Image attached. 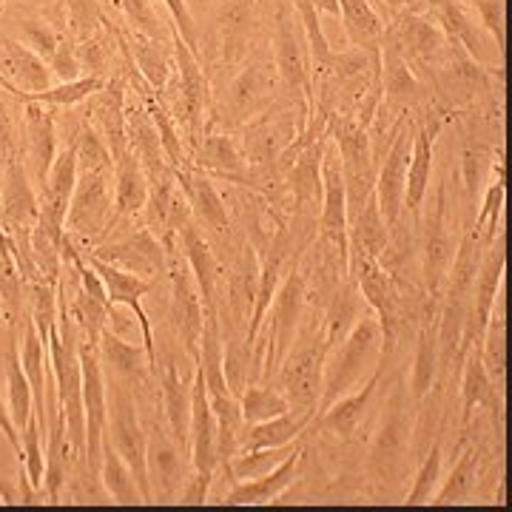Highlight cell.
I'll list each match as a JSON object with an SVG mask.
<instances>
[{"label": "cell", "mask_w": 512, "mask_h": 512, "mask_svg": "<svg viewBox=\"0 0 512 512\" xmlns=\"http://www.w3.org/2000/svg\"><path fill=\"white\" fill-rule=\"evenodd\" d=\"M49 69H52V77H57L60 83H69V80L83 77V63H80V52H77V40L69 32L60 40L55 57L49 60Z\"/></svg>", "instance_id": "obj_46"}, {"label": "cell", "mask_w": 512, "mask_h": 512, "mask_svg": "<svg viewBox=\"0 0 512 512\" xmlns=\"http://www.w3.org/2000/svg\"><path fill=\"white\" fill-rule=\"evenodd\" d=\"M114 220V163L77 174L69 217H66V237L74 245L89 251L109 237Z\"/></svg>", "instance_id": "obj_7"}, {"label": "cell", "mask_w": 512, "mask_h": 512, "mask_svg": "<svg viewBox=\"0 0 512 512\" xmlns=\"http://www.w3.org/2000/svg\"><path fill=\"white\" fill-rule=\"evenodd\" d=\"M63 23H66V32L77 43H83L97 35L109 23V18L100 0H63Z\"/></svg>", "instance_id": "obj_39"}, {"label": "cell", "mask_w": 512, "mask_h": 512, "mask_svg": "<svg viewBox=\"0 0 512 512\" xmlns=\"http://www.w3.org/2000/svg\"><path fill=\"white\" fill-rule=\"evenodd\" d=\"M308 126V111L279 100L237 131L248 168H271Z\"/></svg>", "instance_id": "obj_10"}, {"label": "cell", "mask_w": 512, "mask_h": 512, "mask_svg": "<svg viewBox=\"0 0 512 512\" xmlns=\"http://www.w3.org/2000/svg\"><path fill=\"white\" fill-rule=\"evenodd\" d=\"M43 427L32 413V419L26 421V427L20 430V444H23V461L20 470L26 473L29 484L35 490H43V478H46V456H43Z\"/></svg>", "instance_id": "obj_41"}, {"label": "cell", "mask_w": 512, "mask_h": 512, "mask_svg": "<svg viewBox=\"0 0 512 512\" xmlns=\"http://www.w3.org/2000/svg\"><path fill=\"white\" fill-rule=\"evenodd\" d=\"M305 450L308 444L296 447L291 456L285 458L282 464H276L271 473L259 478H248V481H237L231 484V490L225 493V504L234 507H248V504H276V498L291 487L293 481H299L302 464H305Z\"/></svg>", "instance_id": "obj_23"}, {"label": "cell", "mask_w": 512, "mask_h": 512, "mask_svg": "<svg viewBox=\"0 0 512 512\" xmlns=\"http://www.w3.org/2000/svg\"><path fill=\"white\" fill-rule=\"evenodd\" d=\"M456 245L458 234H453V220H450V183H439L436 200L430 202L424 220L419 222L421 288L430 299H441L456 256Z\"/></svg>", "instance_id": "obj_9"}, {"label": "cell", "mask_w": 512, "mask_h": 512, "mask_svg": "<svg viewBox=\"0 0 512 512\" xmlns=\"http://www.w3.org/2000/svg\"><path fill=\"white\" fill-rule=\"evenodd\" d=\"M188 6H191V12H208V9H214V0H188Z\"/></svg>", "instance_id": "obj_50"}, {"label": "cell", "mask_w": 512, "mask_h": 512, "mask_svg": "<svg viewBox=\"0 0 512 512\" xmlns=\"http://www.w3.org/2000/svg\"><path fill=\"white\" fill-rule=\"evenodd\" d=\"M117 29H120V26H117ZM120 37H123V46H126L128 57H131L134 69L140 72V77H143L157 94L163 92L168 77L177 69L171 37H168V40H151V37L128 35L123 29H120Z\"/></svg>", "instance_id": "obj_26"}, {"label": "cell", "mask_w": 512, "mask_h": 512, "mask_svg": "<svg viewBox=\"0 0 512 512\" xmlns=\"http://www.w3.org/2000/svg\"><path fill=\"white\" fill-rule=\"evenodd\" d=\"M473 15L478 18V23L484 26V32L493 37L495 49L504 55V43H507V35H504V0H461Z\"/></svg>", "instance_id": "obj_44"}, {"label": "cell", "mask_w": 512, "mask_h": 512, "mask_svg": "<svg viewBox=\"0 0 512 512\" xmlns=\"http://www.w3.org/2000/svg\"><path fill=\"white\" fill-rule=\"evenodd\" d=\"M100 481L109 493L111 504H146L131 467L106 441V436H103V456H100Z\"/></svg>", "instance_id": "obj_35"}, {"label": "cell", "mask_w": 512, "mask_h": 512, "mask_svg": "<svg viewBox=\"0 0 512 512\" xmlns=\"http://www.w3.org/2000/svg\"><path fill=\"white\" fill-rule=\"evenodd\" d=\"M279 100H282V83H279L274 55L256 46L231 72V77L222 80L220 92H214L205 131L237 134L248 120H254L256 114L271 109Z\"/></svg>", "instance_id": "obj_1"}, {"label": "cell", "mask_w": 512, "mask_h": 512, "mask_svg": "<svg viewBox=\"0 0 512 512\" xmlns=\"http://www.w3.org/2000/svg\"><path fill=\"white\" fill-rule=\"evenodd\" d=\"M316 416L311 413H296L288 410L282 416H274L268 421H256V424H245L242 433H239V447L237 453H248V450H265V447H285L296 441L305 427L311 424Z\"/></svg>", "instance_id": "obj_28"}, {"label": "cell", "mask_w": 512, "mask_h": 512, "mask_svg": "<svg viewBox=\"0 0 512 512\" xmlns=\"http://www.w3.org/2000/svg\"><path fill=\"white\" fill-rule=\"evenodd\" d=\"M265 0H214V57L217 69L231 74L259 46Z\"/></svg>", "instance_id": "obj_13"}, {"label": "cell", "mask_w": 512, "mask_h": 512, "mask_svg": "<svg viewBox=\"0 0 512 512\" xmlns=\"http://www.w3.org/2000/svg\"><path fill=\"white\" fill-rule=\"evenodd\" d=\"M325 353L328 342L322 333V313L308 311L305 325L299 328L291 350L276 367L271 382L279 387L285 402L296 413L316 416L319 396H322V373H325Z\"/></svg>", "instance_id": "obj_3"}, {"label": "cell", "mask_w": 512, "mask_h": 512, "mask_svg": "<svg viewBox=\"0 0 512 512\" xmlns=\"http://www.w3.org/2000/svg\"><path fill=\"white\" fill-rule=\"evenodd\" d=\"M0 433H3V439L12 444V450H15L18 461H23V444H20V433H18V427H15V421H12L9 404L3 402V399H0Z\"/></svg>", "instance_id": "obj_48"}, {"label": "cell", "mask_w": 512, "mask_h": 512, "mask_svg": "<svg viewBox=\"0 0 512 512\" xmlns=\"http://www.w3.org/2000/svg\"><path fill=\"white\" fill-rule=\"evenodd\" d=\"M384 373H387V367L379 362V367L370 373L365 384H359L356 390H350L348 396L336 399L322 413H316V419L311 421L313 433H322V436L339 441V444H353V441L362 439L367 416H370V404L382 387Z\"/></svg>", "instance_id": "obj_16"}, {"label": "cell", "mask_w": 512, "mask_h": 512, "mask_svg": "<svg viewBox=\"0 0 512 512\" xmlns=\"http://www.w3.org/2000/svg\"><path fill=\"white\" fill-rule=\"evenodd\" d=\"M20 143H23V120L0 97V157L3 160L20 157Z\"/></svg>", "instance_id": "obj_47"}, {"label": "cell", "mask_w": 512, "mask_h": 512, "mask_svg": "<svg viewBox=\"0 0 512 512\" xmlns=\"http://www.w3.org/2000/svg\"><path fill=\"white\" fill-rule=\"evenodd\" d=\"M3 362H6V384H9V413H12V421H15L20 433L26 427V421L32 419V413H35V399H32V384L26 379L23 362H20L18 333H9Z\"/></svg>", "instance_id": "obj_34"}, {"label": "cell", "mask_w": 512, "mask_h": 512, "mask_svg": "<svg viewBox=\"0 0 512 512\" xmlns=\"http://www.w3.org/2000/svg\"><path fill=\"white\" fill-rule=\"evenodd\" d=\"M458 134H461V140H458L456 177L461 183V194H464V211L470 214L473 205L478 202V194H484V183L490 177V163H493V151L498 146L481 140V137L464 131V128H458Z\"/></svg>", "instance_id": "obj_25"}, {"label": "cell", "mask_w": 512, "mask_h": 512, "mask_svg": "<svg viewBox=\"0 0 512 512\" xmlns=\"http://www.w3.org/2000/svg\"><path fill=\"white\" fill-rule=\"evenodd\" d=\"M18 103L20 120H23L20 157H23V165H26L35 188H40L57 157L55 114H52V106H43L35 100H18Z\"/></svg>", "instance_id": "obj_17"}, {"label": "cell", "mask_w": 512, "mask_h": 512, "mask_svg": "<svg viewBox=\"0 0 512 512\" xmlns=\"http://www.w3.org/2000/svg\"><path fill=\"white\" fill-rule=\"evenodd\" d=\"M83 254H92L97 259H106L111 265L131 271V274L143 276L148 282L157 285V279L165 276L168 271V254L160 239L148 231L146 225L140 222V228H128L126 234L120 237H109L106 242L94 245Z\"/></svg>", "instance_id": "obj_15"}, {"label": "cell", "mask_w": 512, "mask_h": 512, "mask_svg": "<svg viewBox=\"0 0 512 512\" xmlns=\"http://www.w3.org/2000/svg\"><path fill=\"white\" fill-rule=\"evenodd\" d=\"M66 35L63 23H52V20H23L20 23V43L29 46L37 57H43L46 63L55 57L60 40Z\"/></svg>", "instance_id": "obj_42"}, {"label": "cell", "mask_w": 512, "mask_h": 512, "mask_svg": "<svg viewBox=\"0 0 512 512\" xmlns=\"http://www.w3.org/2000/svg\"><path fill=\"white\" fill-rule=\"evenodd\" d=\"M239 410H242L245 424H256V421L282 416L291 407H288L285 396L279 393V387L274 382H248L245 390L239 393Z\"/></svg>", "instance_id": "obj_37"}, {"label": "cell", "mask_w": 512, "mask_h": 512, "mask_svg": "<svg viewBox=\"0 0 512 512\" xmlns=\"http://www.w3.org/2000/svg\"><path fill=\"white\" fill-rule=\"evenodd\" d=\"M458 382H461V433L470 427V421L476 419L478 407L490 410L493 416L495 433H504V393L495 390L493 379L487 373V367L481 362V348H470L461 370H458Z\"/></svg>", "instance_id": "obj_20"}, {"label": "cell", "mask_w": 512, "mask_h": 512, "mask_svg": "<svg viewBox=\"0 0 512 512\" xmlns=\"http://www.w3.org/2000/svg\"><path fill=\"white\" fill-rule=\"evenodd\" d=\"M163 6L168 9V15H171V26H174V32L183 37L185 46L194 52V55L200 57V23L194 18V12H191V6H188V0H163Z\"/></svg>", "instance_id": "obj_45"}, {"label": "cell", "mask_w": 512, "mask_h": 512, "mask_svg": "<svg viewBox=\"0 0 512 512\" xmlns=\"http://www.w3.org/2000/svg\"><path fill=\"white\" fill-rule=\"evenodd\" d=\"M413 413L416 402L410 396V384L399 370L390 382H387V396L382 404V421L373 433L370 441V453H367V470L376 481V487L382 493H390L393 487L402 484V478L413 467V453H410V441H413Z\"/></svg>", "instance_id": "obj_2"}, {"label": "cell", "mask_w": 512, "mask_h": 512, "mask_svg": "<svg viewBox=\"0 0 512 512\" xmlns=\"http://www.w3.org/2000/svg\"><path fill=\"white\" fill-rule=\"evenodd\" d=\"M146 200V171H143L140 160H137V157L131 154V148H128L126 154H120V157L114 160V220H111L109 237L117 228L140 220V214H143V208H146ZM106 239H103V242H106Z\"/></svg>", "instance_id": "obj_24"}, {"label": "cell", "mask_w": 512, "mask_h": 512, "mask_svg": "<svg viewBox=\"0 0 512 512\" xmlns=\"http://www.w3.org/2000/svg\"><path fill=\"white\" fill-rule=\"evenodd\" d=\"M74 148H77V174L114 163L106 140H103L100 131H97L92 123H86V120H83V128H80L77 137H74Z\"/></svg>", "instance_id": "obj_43"}, {"label": "cell", "mask_w": 512, "mask_h": 512, "mask_svg": "<svg viewBox=\"0 0 512 512\" xmlns=\"http://www.w3.org/2000/svg\"><path fill=\"white\" fill-rule=\"evenodd\" d=\"M140 402L134 390L120 379L106 376V441L123 456L134 481L143 493V501L151 504V484L146 467V424L140 421Z\"/></svg>", "instance_id": "obj_8"}, {"label": "cell", "mask_w": 512, "mask_h": 512, "mask_svg": "<svg viewBox=\"0 0 512 512\" xmlns=\"http://www.w3.org/2000/svg\"><path fill=\"white\" fill-rule=\"evenodd\" d=\"M481 362L487 367L495 390L504 393V382H507V319H504V293L501 291H498L493 313H490L484 336H481Z\"/></svg>", "instance_id": "obj_33"}, {"label": "cell", "mask_w": 512, "mask_h": 512, "mask_svg": "<svg viewBox=\"0 0 512 512\" xmlns=\"http://www.w3.org/2000/svg\"><path fill=\"white\" fill-rule=\"evenodd\" d=\"M413 131H416V120L410 114L376 168V202H379L387 228L399 220L404 211V180H407V165H410V151H413Z\"/></svg>", "instance_id": "obj_18"}, {"label": "cell", "mask_w": 512, "mask_h": 512, "mask_svg": "<svg viewBox=\"0 0 512 512\" xmlns=\"http://www.w3.org/2000/svg\"><path fill=\"white\" fill-rule=\"evenodd\" d=\"M171 43H174L177 69L168 77L160 97L165 100L168 111L174 114V123L180 128L185 148L191 154V148L197 146V140L205 134L214 86H211V74L205 69V63L185 46V40L174 32V26H171Z\"/></svg>", "instance_id": "obj_4"}, {"label": "cell", "mask_w": 512, "mask_h": 512, "mask_svg": "<svg viewBox=\"0 0 512 512\" xmlns=\"http://www.w3.org/2000/svg\"><path fill=\"white\" fill-rule=\"evenodd\" d=\"M74 185H77V148L69 143L63 151H57L46 180L37 188L40 214H37L35 231L46 234L57 245H63L66 237V217H69Z\"/></svg>", "instance_id": "obj_14"}, {"label": "cell", "mask_w": 512, "mask_h": 512, "mask_svg": "<svg viewBox=\"0 0 512 512\" xmlns=\"http://www.w3.org/2000/svg\"><path fill=\"white\" fill-rule=\"evenodd\" d=\"M3 6H6V0H0V12H3Z\"/></svg>", "instance_id": "obj_51"}, {"label": "cell", "mask_w": 512, "mask_h": 512, "mask_svg": "<svg viewBox=\"0 0 512 512\" xmlns=\"http://www.w3.org/2000/svg\"><path fill=\"white\" fill-rule=\"evenodd\" d=\"M188 160H191V168L228 185H239L248 174L245 154L239 148L237 134L231 131H205L197 140V146L191 148Z\"/></svg>", "instance_id": "obj_22"}, {"label": "cell", "mask_w": 512, "mask_h": 512, "mask_svg": "<svg viewBox=\"0 0 512 512\" xmlns=\"http://www.w3.org/2000/svg\"><path fill=\"white\" fill-rule=\"evenodd\" d=\"M441 470H444V450H441V439L430 444V450L416 461V478H413V487L404 498V504L410 507H419V504H430L433 493L439 490L441 484Z\"/></svg>", "instance_id": "obj_38"}, {"label": "cell", "mask_w": 512, "mask_h": 512, "mask_svg": "<svg viewBox=\"0 0 512 512\" xmlns=\"http://www.w3.org/2000/svg\"><path fill=\"white\" fill-rule=\"evenodd\" d=\"M165 254H168V271H165L168 276V328L174 333V345L197 365L202 322H205L200 288L194 282V274L188 271L177 242L171 248H165Z\"/></svg>", "instance_id": "obj_11"}, {"label": "cell", "mask_w": 512, "mask_h": 512, "mask_svg": "<svg viewBox=\"0 0 512 512\" xmlns=\"http://www.w3.org/2000/svg\"><path fill=\"white\" fill-rule=\"evenodd\" d=\"M97 350H100V362H103L106 376L126 382L137 399H143V393H151L157 387V373L148 362L146 348L126 342L109 325L103 328L100 339H97Z\"/></svg>", "instance_id": "obj_19"}, {"label": "cell", "mask_w": 512, "mask_h": 512, "mask_svg": "<svg viewBox=\"0 0 512 512\" xmlns=\"http://www.w3.org/2000/svg\"><path fill=\"white\" fill-rule=\"evenodd\" d=\"M365 313H370L365 296L359 291L356 279L348 274L342 279V285L336 288V293L328 299L325 311H322V333H325L328 348L330 345H336V342H342L350 333V328H353Z\"/></svg>", "instance_id": "obj_27"}, {"label": "cell", "mask_w": 512, "mask_h": 512, "mask_svg": "<svg viewBox=\"0 0 512 512\" xmlns=\"http://www.w3.org/2000/svg\"><path fill=\"white\" fill-rule=\"evenodd\" d=\"M336 3H339V18H342L350 46L367 49V52L382 49L384 18L376 12L373 0H336Z\"/></svg>", "instance_id": "obj_31"}, {"label": "cell", "mask_w": 512, "mask_h": 512, "mask_svg": "<svg viewBox=\"0 0 512 512\" xmlns=\"http://www.w3.org/2000/svg\"><path fill=\"white\" fill-rule=\"evenodd\" d=\"M52 86V69L43 57L12 37H0V89L15 100L46 92Z\"/></svg>", "instance_id": "obj_21"}, {"label": "cell", "mask_w": 512, "mask_h": 512, "mask_svg": "<svg viewBox=\"0 0 512 512\" xmlns=\"http://www.w3.org/2000/svg\"><path fill=\"white\" fill-rule=\"evenodd\" d=\"M103 77H92V74H83V77H77V80H69V83H57V86H49L46 92H37L32 97H23V100H35V103H43V106H63V109H69V106H80V103H86L94 92H100L103 89Z\"/></svg>", "instance_id": "obj_40"}, {"label": "cell", "mask_w": 512, "mask_h": 512, "mask_svg": "<svg viewBox=\"0 0 512 512\" xmlns=\"http://www.w3.org/2000/svg\"><path fill=\"white\" fill-rule=\"evenodd\" d=\"M146 467L151 484V504L160 498L163 504L180 501L185 481L191 476V458L174 441L163 419V404H154L146 424Z\"/></svg>", "instance_id": "obj_12"}, {"label": "cell", "mask_w": 512, "mask_h": 512, "mask_svg": "<svg viewBox=\"0 0 512 512\" xmlns=\"http://www.w3.org/2000/svg\"><path fill=\"white\" fill-rule=\"evenodd\" d=\"M387 234H390V228H387L376 194H373L365 202V208L348 222V248L350 251H365V254L379 259L384 245H387Z\"/></svg>", "instance_id": "obj_36"}, {"label": "cell", "mask_w": 512, "mask_h": 512, "mask_svg": "<svg viewBox=\"0 0 512 512\" xmlns=\"http://www.w3.org/2000/svg\"><path fill=\"white\" fill-rule=\"evenodd\" d=\"M481 461H484V450L478 447L476 441L458 444V461L453 464L450 476L441 478L439 490L433 493L430 504H461L470 495L476 493L478 476H481Z\"/></svg>", "instance_id": "obj_30"}, {"label": "cell", "mask_w": 512, "mask_h": 512, "mask_svg": "<svg viewBox=\"0 0 512 512\" xmlns=\"http://www.w3.org/2000/svg\"><path fill=\"white\" fill-rule=\"evenodd\" d=\"M313 439V430L311 424L305 427V433L299 436L291 444H285V447H265V450H248V453H237V456L231 458V464H228V470L222 473V476L228 478V484H237V481H248V478H259L265 476V473H271L276 464H282L285 458L291 456L296 447H302V444H308Z\"/></svg>", "instance_id": "obj_32"}, {"label": "cell", "mask_w": 512, "mask_h": 512, "mask_svg": "<svg viewBox=\"0 0 512 512\" xmlns=\"http://www.w3.org/2000/svg\"><path fill=\"white\" fill-rule=\"evenodd\" d=\"M0 504H20V487H12L0 478Z\"/></svg>", "instance_id": "obj_49"}, {"label": "cell", "mask_w": 512, "mask_h": 512, "mask_svg": "<svg viewBox=\"0 0 512 512\" xmlns=\"http://www.w3.org/2000/svg\"><path fill=\"white\" fill-rule=\"evenodd\" d=\"M274 20L271 55H274L279 83H282V100L308 111V117H311L313 72L311 52H308V40H305V32H302V23H299L288 0H279Z\"/></svg>", "instance_id": "obj_6"}, {"label": "cell", "mask_w": 512, "mask_h": 512, "mask_svg": "<svg viewBox=\"0 0 512 512\" xmlns=\"http://www.w3.org/2000/svg\"><path fill=\"white\" fill-rule=\"evenodd\" d=\"M436 165V137L427 128L416 126L413 131V151H410V165H407V180H404V211L419 217L421 202L427 197L430 177Z\"/></svg>", "instance_id": "obj_29"}, {"label": "cell", "mask_w": 512, "mask_h": 512, "mask_svg": "<svg viewBox=\"0 0 512 512\" xmlns=\"http://www.w3.org/2000/svg\"><path fill=\"white\" fill-rule=\"evenodd\" d=\"M382 359V328L379 319L373 313H365L350 333L330 345L325 353V373H322V396L316 413H322L325 407L348 396L350 390H356L367 370H376Z\"/></svg>", "instance_id": "obj_5"}]
</instances>
